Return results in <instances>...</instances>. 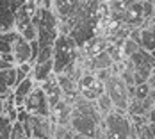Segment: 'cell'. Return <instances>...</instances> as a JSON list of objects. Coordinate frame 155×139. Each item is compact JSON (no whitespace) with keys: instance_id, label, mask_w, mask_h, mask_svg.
Masks as SVG:
<instances>
[{"instance_id":"cell-4","label":"cell","mask_w":155,"mask_h":139,"mask_svg":"<svg viewBox=\"0 0 155 139\" xmlns=\"http://www.w3.org/2000/svg\"><path fill=\"white\" fill-rule=\"evenodd\" d=\"M38 4L34 2V0H27L18 11H16L15 15V31L16 32H21L27 25H31L32 23V18L36 15V11H38Z\"/></svg>"},{"instance_id":"cell-16","label":"cell","mask_w":155,"mask_h":139,"mask_svg":"<svg viewBox=\"0 0 155 139\" xmlns=\"http://www.w3.org/2000/svg\"><path fill=\"white\" fill-rule=\"evenodd\" d=\"M9 139H31V137L27 136L23 125L20 123V121H15V123L11 125V136H9Z\"/></svg>"},{"instance_id":"cell-7","label":"cell","mask_w":155,"mask_h":139,"mask_svg":"<svg viewBox=\"0 0 155 139\" xmlns=\"http://www.w3.org/2000/svg\"><path fill=\"white\" fill-rule=\"evenodd\" d=\"M15 15L13 7L5 0H0V34L15 31Z\"/></svg>"},{"instance_id":"cell-13","label":"cell","mask_w":155,"mask_h":139,"mask_svg":"<svg viewBox=\"0 0 155 139\" xmlns=\"http://www.w3.org/2000/svg\"><path fill=\"white\" fill-rule=\"evenodd\" d=\"M96 107H98V111H100V114H102V118H105L107 114H110L112 111H114V104H112V100H110V96H109L107 93H102L98 98H96Z\"/></svg>"},{"instance_id":"cell-11","label":"cell","mask_w":155,"mask_h":139,"mask_svg":"<svg viewBox=\"0 0 155 139\" xmlns=\"http://www.w3.org/2000/svg\"><path fill=\"white\" fill-rule=\"evenodd\" d=\"M139 46L143 50H146V52H153L155 50V34L150 27H141Z\"/></svg>"},{"instance_id":"cell-12","label":"cell","mask_w":155,"mask_h":139,"mask_svg":"<svg viewBox=\"0 0 155 139\" xmlns=\"http://www.w3.org/2000/svg\"><path fill=\"white\" fill-rule=\"evenodd\" d=\"M18 36H20V32L16 31L0 34V54H13V45Z\"/></svg>"},{"instance_id":"cell-20","label":"cell","mask_w":155,"mask_h":139,"mask_svg":"<svg viewBox=\"0 0 155 139\" xmlns=\"http://www.w3.org/2000/svg\"><path fill=\"white\" fill-rule=\"evenodd\" d=\"M146 118H148V123H155V107H152L150 111H148Z\"/></svg>"},{"instance_id":"cell-22","label":"cell","mask_w":155,"mask_h":139,"mask_svg":"<svg viewBox=\"0 0 155 139\" xmlns=\"http://www.w3.org/2000/svg\"><path fill=\"white\" fill-rule=\"evenodd\" d=\"M0 116H4V98H0Z\"/></svg>"},{"instance_id":"cell-8","label":"cell","mask_w":155,"mask_h":139,"mask_svg":"<svg viewBox=\"0 0 155 139\" xmlns=\"http://www.w3.org/2000/svg\"><path fill=\"white\" fill-rule=\"evenodd\" d=\"M52 75H54V59L45 61V62H36L34 68H32V78L36 80V84L45 82Z\"/></svg>"},{"instance_id":"cell-14","label":"cell","mask_w":155,"mask_h":139,"mask_svg":"<svg viewBox=\"0 0 155 139\" xmlns=\"http://www.w3.org/2000/svg\"><path fill=\"white\" fill-rule=\"evenodd\" d=\"M0 82H4L5 86H9L11 89H15L16 86V66L13 68H9V70H4V71H0Z\"/></svg>"},{"instance_id":"cell-21","label":"cell","mask_w":155,"mask_h":139,"mask_svg":"<svg viewBox=\"0 0 155 139\" xmlns=\"http://www.w3.org/2000/svg\"><path fill=\"white\" fill-rule=\"evenodd\" d=\"M148 127H150V132H152V136L155 137V123H148Z\"/></svg>"},{"instance_id":"cell-18","label":"cell","mask_w":155,"mask_h":139,"mask_svg":"<svg viewBox=\"0 0 155 139\" xmlns=\"http://www.w3.org/2000/svg\"><path fill=\"white\" fill-rule=\"evenodd\" d=\"M5 2H7L11 7H13V11L16 13V11H18V9H20V7H21V5H23L27 0H5Z\"/></svg>"},{"instance_id":"cell-2","label":"cell","mask_w":155,"mask_h":139,"mask_svg":"<svg viewBox=\"0 0 155 139\" xmlns=\"http://www.w3.org/2000/svg\"><path fill=\"white\" fill-rule=\"evenodd\" d=\"M105 93L110 96L114 107L120 111H127L128 104H130V91L128 86L125 84V80L120 75H112L105 82Z\"/></svg>"},{"instance_id":"cell-25","label":"cell","mask_w":155,"mask_h":139,"mask_svg":"<svg viewBox=\"0 0 155 139\" xmlns=\"http://www.w3.org/2000/svg\"><path fill=\"white\" fill-rule=\"evenodd\" d=\"M31 139H41V137H36V136H34V137H31Z\"/></svg>"},{"instance_id":"cell-19","label":"cell","mask_w":155,"mask_h":139,"mask_svg":"<svg viewBox=\"0 0 155 139\" xmlns=\"http://www.w3.org/2000/svg\"><path fill=\"white\" fill-rule=\"evenodd\" d=\"M15 64L13 62H7V61H4L2 57H0V71H4V70H9V68H13Z\"/></svg>"},{"instance_id":"cell-26","label":"cell","mask_w":155,"mask_h":139,"mask_svg":"<svg viewBox=\"0 0 155 139\" xmlns=\"http://www.w3.org/2000/svg\"><path fill=\"white\" fill-rule=\"evenodd\" d=\"M0 57H2V54H0Z\"/></svg>"},{"instance_id":"cell-9","label":"cell","mask_w":155,"mask_h":139,"mask_svg":"<svg viewBox=\"0 0 155 139\" xmlns=\"http://www.w3.org/2000/svg\"><path fill=\"white\" fill-rule=\"evenodd\" d=\"M116 62L112 61V57L109 55L107 50H104V52H98V54H94L91 55V70L94 71H98V70H107V68H112Z\"/></svg>"},{"instance_id":"cell-10","label":"cell","mask_w":155,"mask_h":139,"mask_svg":"<svg viewBox=\"0 0 155 139\" xmlns=\"http://www.w3.org/2000/svg\"><path fill=\"white\" fill-rule=\"evenodd\" d=\"M57 82H59V88L64 96H77L78 94V82H75L73 78H70L64 73L57 75Z\"/></svg>"},{"instance_id":"cell-17","label":"cell","mask_w":155,"mask_h":139,"mask_svg":"<svg viewBox=\"0 0 155 139\" xmlns=\"http://www.w3.org/2000/svg\"><path fill=\"white\" fill-rule=\"evenodd\" d=\"M20 36H21L25 41H29V43H31V41H36V39H38V29H36V25H34V23L27 25L23 31L20 32Z\"/></svg>"},{"instance_id":"cell-1","label":"cell","mask_w":155,"mask_h":139,"mask_svg":"<svg viewBox=\"0 0 155 139\" xmlns=\"http://www.w3.org/2000/svg\"><path fill=\"white\" fill-rule=\"evenodd\" d=\"M78 57V45L71 36H61L54 43V73H62Z\"/></svg>"},{"instance_id":"cell-24","label":"cell","mask_w":155,"mask_h":139,"mask_svg":"<svg viewBox=\"0 0 155 139\" xmlns=\"http://www.w3.org/2000/svg\"><path fill=\"white\" fill-rule=\"evenodd\" d=\"M153 18H155V0H153Z\"/></svg>"},{"instance_id":"cell-15","label":"cell","mask_w":155,"mask_h":139,"mask_svg":"<svg viewBox=\"0 0 155 139\" xmlns=\"http://www.w3.org/2000/svg\"><path fill=\"white\" fill-rule=\"evenodd\" d=\"M32 68H34V66H32L31 62L18 64V66H16V80L21 82V80H25L27 77H31L32 75ZM18 82H16V84H18Z\"/></svg>"},{"instance_id":"cell-23","label":"cell","mask_w":155,"mask_h":139,"mask_svg":"<svg viewBox=\"0 0 155 139\" xmlns=\"http://www.w3.org/2000/svg\"><path fill=\"white\" fill-rule=\"evenodd\" d=\"M73 139H93V137H86V136H78V134H75Z\"/></svg>"},{"instance_id":"cell-6","label":"cell","mask_w":155,"mask_h":139,"mask_svg":"<svg viewBox=\"0 0 155 139\" xmlns=\"http://www.w3.org/2000/svg\"><path fill=\"white\" fill-rule=\"evenodd\" d=\"M13 55H15V64H25V62H31L32 59V48L31 43L25 41L21 36H18L13 45Z\"/></svg>"},{"instance_id":"cell-5","label":"cell","mask_w":155,"mask_h":139,"mask_svg":"<svg viewBox=\"0 0 155 139\" xmlns=\"http://www.w3.org/2000/svg\"><path fill=\"white\" fill-rule=\"evenodd\" d=\"M38 84H36V80L31 77H27L25 80H21V82H18L15 86V89H13V98H15V104L16 107H21L23 104H25V100H27V96L32 93V89L36 88Z\"/></svg>"},{"instance_id":"cell-3","label":"cell","mask_w":155,"mask_h":139,"mask_svg":"<svg viewBox=\"0 0 155 139\" xmlns=\"http://www.w3.org/2000/svg\"><path fill=\"white\" fill-rule=\"evenodd\" d=\"M23 107L27 109V112H31L34 116H41V118H50L52 116V109H50V104H48V96H47V93L41 89L39 84L27 96Z\"/></svg>"}]
</instances>
